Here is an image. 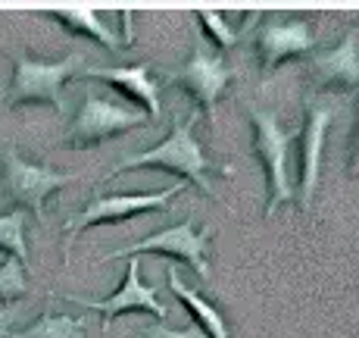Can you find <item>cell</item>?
I'll list each match as a JSON object with an SVG mask.
<instances>
[{"instance_id":"cell-1","label":"cell","mask_w":359,"mask_h":338,"mask_svg":"<svg viewBox=\"0 0 359 338\" xmlns=\"http://www.w3.org/2000/svg\"><path fill=\"white\" fill-rule=\"evenodd\" d=\"M194 122H197V110H191L188 119L178 122L160 144H154L150 150H137V154L126 157L109 176H119V172H126V169L156 167V169H165V172H178L182 182L197 185L206 197H212V185H210V176H206L210 163H206L203 148H200V141L194 138Z\"/></svg>"},{"instance_id":"cell-2","label":"cell","mask_w":359,"mask_h":338,"mask_svg":"<svg viewBox=\"0 0 359 338\" xmlns=\"http://www.w3.org/2000/svg\"><path fill=\"white\" fill-rule=\"evenodd\" d=\"M250 122H253V150L257 160L266 176V216H275L281 204L294 201V178L287 172V148L297 138V132H285L278 122V116L272 110H250Z\"/></svg>"},{"instance_id":"cell-3","label":"cell","mask_w":359,"mask_h":338,"mask_svg":"<svg viewBox=\"0 0 359 338\" xmlns=\"http://www.w3.org/2000/svg\"><path fill=\"white\" fill-rule=\"evenodd\" d=\"M85 72V57L72 53L57 63H41V60L19 57L13 72L10 103H50L53 110H63V85Z\"/></svg>"},{"instance_id":"cell-4","label":"cell","mask_w":359,"mask_h":338,"mask_svg":"<svg viewBox=\"0 0 359 338\" xmlns=\"http://www.w3.org/2000/svg\"><path fill=\"white\" fill-rule=\"evenodd\" d=\"M147 119L150 116L144 110L131 107V103H113L97 91H88L85 100H81L79 116L72 119V129H69V141L75 148H94V144H103L113 135L144 126Z\"/></svg>"},{"instance_id":"cell-5","label":"cell","mask_w":359,"mask_h":338,"mask_svg":"<svg viewBox=\"0 0 359 338\" xmlns=\"http://www.w3.org/2000/svg\"><path fill=\"white\" fill-rule=\"evenodd\" d=\"M212 238V229H197L194 219H184L178 226H169V229L156 232V235H147L128 247H119V251H109L103 260H119V257H137V254H163V257L172 260H184L197 270V275L210 279V264H206V245Z\"/></svg>"},{"instance_id":"cell-6","label":"cell","mask_w":359,"mask_h":338,"mask_svg":"<svg viewBox=\"0 0 359 338\" xmlns=\"http://www.w3.org/2000/svg\"><path fill=\"white\" fill-rule=\"evenodd\" d=\"M188 188V182H175L172 188L163 191H141V195H107V197H94L79 216H72L66 223V235L75 238L81 229L97 223H116V219H131L137 213H150V210H163L169 207L172 197H178L182 191Z\"/></svg>"},{"instance_id":"cell-7","label":"cell","mask_w":359,"mask_h":338,"mask_svg":"<svg viewBox=\"0 0 359 338\" xmlns=\"http://www.w3.org/2000/svg\"><path fill=\"white\" fill-rule=\"evenodd\" d=\"M66 301L79 307H88V310H100L103 313V329L113 326V320L119 313H131V310H144V313H154L156 320H165V304L160 301L154 285H144L141 282V260L137 257H128V266H126V279L122 285L116 288L109 298H79V294H66Z\"/></svg>"},{"instance_id":"cell-8","label":"cell","mask_w":359,"mask_h":338,"mask_svg":"<svg viewBox=\"0 0 359 338\" xmlns=\"http://www.w3.org/2000/svg\"><path fill=\"white\" fill-rule=\"evenodd\" d=\"M4 182H6V191L41 219L44 216V201L53 191L66 188V185L72 182V176L57 172L50 167H38V163L22 160L16 150H6L4 154Z\"/></svg>"},{"instance_id":"cell-9","label":"cell","mask_w":359,"mask_h":338,"mask_svg":"<svg viewBox=\"0 0 359 338\" xmlns=\"http://www.w3.org/2000/svg\"><path fill=\"white\" fill-rule=\"evenodd\" d=\"M316 47V32L306 19H278L272 16L257 34V51H259V66L266 75L287 60L306 57Z\"/></svg>"},{"instance_id":"cell-10","label":"cell","mask_w":359,"mask_h":338,"mask_svg":"<svg viewBox=\"0 0 359 338\" xmlns=\"http://www.w3.org/2000/svg\"><path fill=\"white\" fill-rule=\"evenodd\" d=\"M172 82H178V85L206 110V116L216 122V103L222 98L225 88H229L231 69L222 63V57L210 53L206 47H197L188 57V63L172 72Z\"/></svg>"},{"instance_id":"cell-11","label":"cell","mask_w":359,"mask_h":338,"mask_svg":"<svg viewBox=\"0 0 359 338\" xmlns=\"http://www.w3.org/2000/svg\"><path fill=\"white\" fill-rule=\"evenodd\" d=\"M79 79L107 82L116 91L128 94V98L137 103V110H144L150 119H160V113H163L160 91H156V82L150 79L147 66H97V69H85Z\"/></svg>"},{"instance_id":"cell-12","label":"cell","mask_w":359,"mask_h":338,"mask_svg":"<svg viewBox=\"0 0 359 338\" xmlns=\"http://www.w3.org/2000/svg\"><path fill=\"white\" fill-rule=\"evenodd\" d=\"M331 116H334L331 107H309L306 129H303V154H300V204H303V210L313 207L316 188H319L322 150H325Z\"/></svg>"},{"instance_id":"cell-13","label":"cell","mask_w":359,"mask_h":338,"mask_svg":"<svg viewBox=\"0 0 359 338\" xmlns=\"http://www.w3.org/2000/svg\"><path fill=\"white\" fill-rule=\"evenodd\" d=\"M313 69L322 88H334V91H353L359 88V47L356 34L350 32L341 38L334 51L313 53Z\"/></svg>"},{"instance_id":"cell-14","label":"cell","mask_w":359,"mask_h":338,"mask_svg":"<svg viewBox=\"0 0 359 338\" xmlns=\"http://www.w3.org/2000/svg\"><path fill=\"white\" fill-rule=\"evenodd\" d=\"M165 275H169V288L178 294V301H182V304L191 310V316H194V323H197L200 332H203L206 338H231L229 335V326H225V320H222V313H219V310L212 307L210 301L203 298V294H197L194 288L184 285L178 266H169Z\"/></svg>"},{"instance_id":"cell-15","label":"cell","mask_w":359,"mask_h":338,"mask_svg":"<svg viewBox=\"0 0 359 338\" xmlns=\"http://www.w3.org/2000/svg\"><path fill=\"white\" fill-rule=\"evenodd\" d=\"M50 19L63 22L66 32L72 34H85V38L97 41L107 51H116L122 44V34H116L109 25H103V19L94 10H85V6H75V10H50Z\"/></svg>"},{"instance_id":"cell-16","label":"cell","mask_w":359,"mask_h":338,"mask_svg":"<svg viewBox=\"0 0 359 338\" xmlns=\"http://www.w3.org/2000/svg\"><path fill=\"white\" fill-rule=\"evenodd\" d=\"M85 326H88L85 316H63L44 310L38 320L29 323L25 329H16L10 338H88Z\"/></svg>"},{"instance_id":"cell-17","label":"cell","mask_w":359,"mask_h":338,"mask_svg":"<svg viewBox=\"0 0 359 338\" xmlns=\"http://www.w3.org/2000/svg\"><path fill=\"white\" fill-rule=\"evenodd\" d=\"M0 247L6 257H16L29 266V245H25V213L13 210L0 216Z\"/></svg>"},{"instance_id":"cell-18","label":"cell","mask_w":359,"mask_h":338,"mask_svg":"<svg viewBox=\"0 0 359 338\" xmlns=\"http://www.w3.org/2000/svg\"><path fill=\"white\" fill-rule=\"evenodd\" d=\"M29 266L16 257L0 260V304H13L16 298H22L29 292Z\"/></svg>"},{"instance_id":"cell-19","label":"cell","mask_w":359,"mask_h":338,"mask_svg":"<svg viewBox=\"0 0 359 338\" xmlns=\"http://www.w3.org/2000/svg\"><path fill=\"white\" fill-rule=\"evenodd\" d=\"M200 22H203L206 34L212 38V44L222 47V51H229L241 41V32L229 25V19L222 16V13H212V10H200Z\"/></svg>"},{"instance_id":"cell-20","label":"cell","mask_w":359,"mask_h":338,"mask_svg":"<svg viewBox=\"0 0 359 338\" xmlns=\"http://www.w3.org/2000/svg\"><path fill=\"white\" fill-rule=\"evenodd\" d=\"M141 338H206L197 326H188V329H169L163 320H154L141 329Z\"/></svg>"},{"instance_id":"cell-21","label":"cell","mask_w":359,"mask_h":338,"mask_svg":"<svg viewBox=\"0 0 359 338\" xmlns=\"http://www.w3.org/2000/svg\"><path fill=\"white\" fill-rule=\"evenodd\" d=\"M19 320H22V307L13 301V304H0V338H10L16 332Z\"/></svg>"},{"instance_id":"cell-22","label":"cell","mask_w":359,"mask_h":338,"mask_svg":"<svg viewBox=\"0 0 359 338\" xmlns=\"http://www.w3.org/2000/svg\"><path fill=\"white\" fill-rule=\"evenodd\" d=\"M353 167L359 169V119H356V144H353Z\"/></svg>"}]
</instances>
